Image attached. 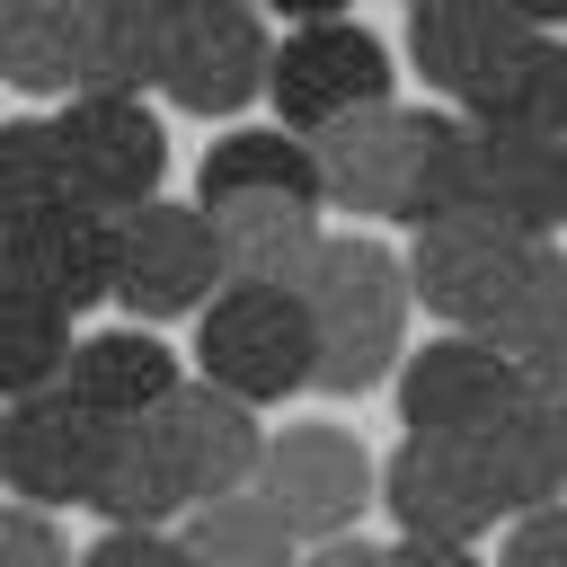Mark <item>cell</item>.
Returning a JSON list of instances; mask_svg holds the SVG:
<instances>
[{
    "label": "cell",
    "instance_id": "obj_17",
    "mask_svg": "<svg viewBox=\"0 0 567 567\" xmlns=\"http://www.w3.org/2000/svg\"><path fill=\"white\" fill-rule=\"evenodd\" d=\"M213 257L221 284H301L310 248H319V204L310 195H213Z\"/></svg>",
    "mask_w": 567,
    "mask_h": 567
},
{
    "label": "cell",
    "instance_id": "obj_3",
    "mask_svg": "<svg viewBox=\"0 0 567 567\" xmlns=\"http://www.w3.org/2000/svg\"><path fill=\"white\" fill-rule=\"evenodd\" d=\"M195 372L248 408H284L310 390V319L292 284H213L195 310Z\"/></svg>",
    "mask_w": 567,
    "mask_h": 567
},
{
    "label": "cell",
    "instance_id": "obj_25",
    "mask_svg": "<svg viewBox=\"0 0 567 567\" xmlns=\"http://www.w3.org/2000/svg\"><path fill=\"white\" fill-rule=\"evenodd\" d=\"M470 213V115L461 106H416V159H408V204L399 221H443Z\"/></svg>",
    "mask_w": 567,
    "mask_h": 567
},
{
    "label": "cell",
    "instance_id": "obj_29",
    "mask_svg": "<svg viewBox=\"0 0 567 567\" xmlns=\"http://www.w3.org/2000/svg\"><path fill=\"white\" fill-rule=\"evenodd\" d=\"M0 567H71V549L53 532V505H27V496L0 505Z\"/></svg>",
    "mask_w": 567,
    "mask_h": 567
},
{
    "label": "cell",
    "instance_id": "obj_9",
    "mask_svg": "<svg viewBox=\"0 0 567 567\" xmlns=\"http://www.w3.org/2000/svg\"><path fill=\"white\" fill-rule=\"evenodd\" d=\"M106 434H115V416L80 408L62 381L18 390V399H0V487L27 505H89Z\"/></svg>",
    "mask_w": 567,
    "mask_h": 567
},
{
    "label": "cell",
    "instance_id": "obj_36",
    "mask_svg": "<svg viewBox=\"0 0 567 567\" xmlns=\"http://www.w3.org/2000/svg\"><path fill=\"white\" fill-rule=\"evenodd\" d=\"M558 44H567V35H558Z\"/></svg>",
    "mask_w": 567,
    "mask_h": 567
},
{
    "label": "cell",
    "instance_id": "obj_7",
    "mask_svg": "<svg viewBox=\"0 0 567 567\" xmlns=\"http://www.w3.org/2000/svg\"><path fill=\"white\" fill-rule=\"evenodd\" d=\"M266 62H275V35L257 0H195L159 44L151 89L177 115H239L248 97H266Z\"/></svg>",
    "mask_w": 567,
    "mask_h": 567
},
{
    "label": "cell",
    "instance_id": "obj_12",
    "mask_svg": "<svg viewBox=\"0 0 567 567\" xmlns=\"http://www.w3.org/2000/svg\"><path fill=\"white\" fill-rule=\"evenodd\" d=\"M310 159H319V204L363 213V221H399V204H408V159H416V106L372 97V106L319 124V133H310Z\"/></svg>",
    "mask_w": 567,
    "mask_h": 567
},
{
    "label": "cell",
    "instance_id": "obj_33",
    "mask_svg": "<svg viewBox=\"0 0 567 567\" xmlns=\"http://www.w3.org/2000/svg\"><path fill=\"white\" fill-rule=\"evenodd\" d=\"M266 9H275V18H346L354 0H266Z\"/></svg>",
    "mask_w": 567,
    "mask_h": 567
},
{
    "label": "cell",
    "instance_id": "obj_31",
    "mask_svg": "<svg viewBox=\"0 0 567 567\" xmlns=\"http://www.w3.org/2000/svg\"><path fill=\"white\" fill-rule=\"evenodd\" d=\"M381 567H487L470 540H416V532H399L390 549H381Z\"/></svg>",
    "mask_w": 567,
    "mask_h": 567
},
{
    "label": "cell",
    "instance_id": "obj_4",
    "mask_svg": "<svg viewBox=\"0 0 567 567\" xmlns=\"http://www.w3.org/2000/svg\"><path fill=\"white\" fill-rule=\"evenodd\" d=\"M53 142L89 213H133L168 186V133L133 89H71L53 115Z\"/></svg>",
    "mask_w": 567,
    "mask_h": 567
},
{
    "label": "cell",
    "instance_id": "obj_15",
    "mask_svg": "<svg viewBox=\"0 0 567 567\" xmlns=\"http://www.w3.org/2000/svg\"><path fill=\"white\" fill-rule=\"evenodd\" d=\"M470 213L514 221V230H558L567 221V133H523L470 115Z\"/></svg>",
    "mask_w": 567,
    "mask_h": 567
},
{
    "label": "cell",
    "instance_id": "obj_8",
    "mask_svg": "<svg viewBox=\"0 0 567 567\" xmlns=\"http://www.w3.org/2000/svg\"><path fill=\"white\" fill-rule=\"evenodd\" d=\"M248 487H257V496L284 514V532L310 549V540H337V532L363 523V505H372V452H363L346 425H284V434H266Z\"/></svg>",
    "mask_w": 567,
    "mask_h": 567
},
{
    "label": "cell",
    "instance_id": "obj_27",
    "mask_svg": "<svg viewBox=\"0 0 567 567\" xmlns=\"http://www.w3.org/2000/svg\"><path fill=\"white\" fill-rule=\"evenodd\" d=\"M461 115H487V124H523V133H567V44L558 35H540L478 106H461Z\"/></svg>",
    "mask_w": 567,
    "mask_h": 567
},
{
    "label": "cell",
    "instance_id": "obj_18",
    "mask_svg": "<svg viewBox=\"0 0 567 567\" xmlns=\"http://www.w3.org/2000/svg\"><path fill=\"white\" fill-rule=\"evenodd\" d=\"M186 372H177V354L159 346V328L151 319H133V328H97V337H71V363H62V390L80 399V408H97V416H151L168 390H177Z\"/></svg>",
    "mask_w": 567,
    "mask_h": 567
},
{
    "label": "cell",
    "instance_id": "obj_19",
    "mask_svg": "<svg viewBox=\"0 0 567 567\" xmlns=\"http://www.w3.org/2000/svg\"><path fill=\"white\" fill-rule=\"evenodd\" d=\"M470 461H478V487H487L496 523H505V514H532V505H549V496H567L558 425H549V408H540V399H514L505 416L470 425Z\"/></svg>",
    "mask_w": 567,
    "mask_h": 567
},
{
    "label": "cell",
    "instance_id": "obj_11",
    "mask_svg": "<svg viewBox=\"0 0 567 567\" xmlns=\"http://www.w3.org/2000/svg\"><path fill=\"white\" fill-rule=\"evenodd\" d=\"M390 381H399V425L408 434H470V425L505 416L514 399H532L523 363L505 346H487V337H461V328H443L434 346L399 354Z\"/></svg>",
    "mask_w": 567,
    "mask_h": 567
},
{
    "label": "cell",
    "instance_id": "obj_35",
    "mask_svg": "<svg viewBox=\"0 0 567 567\" xmlns=\"http://www.w3.org/2000/svg\"><path fill=\"white\" fill-rule=\"evenodd\" d=\"M549 408V425H558V470H567V399H540Z\"/></svg>",
    "mask_w": 567,
    "mask_h": 567
},
{
    "label": "cell",
    "instance_id": "obj_6",
    "mask_svg": "<svg viewBox=\"0 0 567 567\" xmlns=\"http://www.w3.org/2000/svg\"><path fill=\"white\" fill-rule=\"evenodd\" d=\"M213 284H221V257H213L204 204L151 195V204H133V213H115V301H124L133 319H151V328L195 319V310L213 301Z\"/></svg>",
    "mask_w": 567,
    "mask_h": 567
},
{
    "label": "cell",
    "instance_id": "obj_5",
    "mask_svg": "<svg viewBox=\"0 0 567 567\" xmlns=\"http://www.w3.org/2000/svg\"><path fill=\"white\" fill-rule=\"evenodd\" d=\"M266 97L292 133H319L372 97H399V71H390V44L354 18H292V35L275 44L266 62Z\"/></svg>",
    "mask_w": 567,
    "mask_h": 567
},
{
    "label": "cell",
    "instance_id": "obj_10",
    "mask_svg": "<svg viewBox=\"0 0 567 567\" xmlns=\"http://www.w3.org/2000/svg\"><path fill=\"white\" fill-rule=\"evenodd\" d=\"M549 27H532L514 0H408V62L443 106H478Z\"/></svg>",
    "mask_w": 567,
    "mask_h": 567
},
{
    "label": "cell",
    "instance_id": "obj_28",
    "mask_svg": "<svg viewBox=\"0 0 567 567\" xmlns=\"http://www.w3.org/2000/svg\"><path fill=\"white\" fill-rule=\"evenodd\" d=\"M71 567H195V558H186V540L168 523H106Z\"/></svg>",
    "mask_w": 567,
    "mask_h": 567
},
{
    "label": "cell",
    "instance_id": "obj_22",
    "mask_svg": "<svg viewBox=\"0 0 567 567\" xmlns=\"http://www.w3.org/2000/svg\"><path fill=\"white\" fill-rule=\"evenodd\" d=\"M80 0H0V80L18 97L80 89Z\"/></svg>",
    "mask_w": 567,
    "mask_h": 567
},
{
    "label": "cell",
    "instance_id": "obj_34",
    "mask_svg": "<svg viewBox=\"0 0 567 567\" xmlns=\"http://www.w3.org/2000/svg\"><path fill=\"white\" fill-rule=\"evenodd\" d=\"M532 27H549V35H567V0H514Z\"/></svg>",
    "mask_w": 567,
    "mask_h": 567
},
{
    "label": "cell",
    "instance_id": "obj_24",
    "mask_svg": "<svg viewBox=\"0 0 567 567\" xmlns=\"http://www.w3.org/2000/svg\"><path fill=\"white\" fill-rule=\"evenodd\" d=\"M80 204L71 195V168H62V142L44 115H9L0 124V230H27L44 213Z\"/></svg>",
    "mask_w": 567,
    "mask_h": 567
},
{
    "label": "cell",
    "instance_id": "obj_1",
    "mask_svg": "<svg viewBox=\"0 0 567 567\" xmlns=\"http://www.w3.org/2000/svg\"><path fill=\"white\" fill-rule=\"evenodd\" d=\"M399 266H408V301H425L443 328L487 337L505 354H523L540 328L567 319V248H558V230L443 213V221H416V248Z\"/></svg>",
    "mask_w": 567,
    "mask_h": 567
},
{
    "label": "cell",
    "instance_id": "obj_16",
    "mask_svg": "<svg viewBox=\"0 0 567 567\" xmlns=\"http://www.w3.org/2000/svg\"><path fill=\"white\" fill-rule=\"evenodd\" d=\"M151 416H159V434H168V452H177V470H186L195 496H221V487H248V478H257L266 408H248V399L213 390L204 372H186Z\"/></svg>",
    "mask_w": 567,
    "mask_h": 567
},
{
    "label": "cell",
    "instance_id": "obj_13",
    "mask_svg": "<svg viewBox=\"0 0 567 567\" xmlns=\"http://www.w3.org/2000/svg\"><path fill=\"white\" fill-rule=\"evenodd\" d=\"M372 496L416 540H478L496 523L478 461H470V434H408L390 461H372Z\"/></svg>",
    "mask_w": 567,
    "mask_h": 567
},
{
    "label": "cell",
    "instance_id": "obj_30",
    "mask_svg": "<svg viewBox=\"0 0 567 567\" xmlns=\"http://www.w3.org/2000/svg\"><path fill=\"white\" fill-rule=\"evenodd\" d=\"M505 558L496 567H567V496L532 505V514H505Z\"/></svg>",
    "mask_w": 567,
    "mask_h": 567
},
{
    "label": "cell",
    "instance_id": "obj_23",
    "mask_svg": "<svg viewBox=\"0 0 567 567\" xmlns=\"http://www.w3.org/2000/svg\"><path fill=\"white\" fill-rule=\"evenodd\" d=\"M177 540L195 567H292L301 540L284 532V514L257 496V487H221V496H195L177 514Z\"/></svg>",
    "mask_w": 567,
    "mask_h": 567
},
{
    "label": "cell",
    "instance_id": "obj_2",
    "mask_svg": "<svg viewBox=\"0 0 567 567\" xmlns=\"http://www.w3.org/2000/svg\"><path fill=\"white\" fill-rule=\"evenodd\" d=\"M301 319H310V390L363 399L408 354V266L372 230H319L301 266Z\"/></svg>",
    "mask_w": 567,
    "mask_h": 567
},
{
    "label": "cell",
    "instance_id": "obj_26",
    "mask_svg": "<svg viewBox=\"0 0 567 567\" xmlns=\"http://www.w3.org/2000/svg\"><path fill=\"white\" fill-rule=\"evenodd\" d=\"M62 363H71V310L0 275V399L62 381Z\"/></svg>",
    "mask_w": 567,
    "mask_h": 567
},
{
    "label": "cell",
    "instance_id": "obj_20",
    "mask_svg": "<svg viewBox=\"0 0 567 567\" xmlns=\"http://www.w3.org/2000/svg\"><path fill=\"white\" fill-rule=\"evenodd\" d=\"M89 505H97L106 523H177V514L195 505V487H186L159 416H124V425L106 434V461H97Z\"/></svg>",
    "mask_w": 567,
    "mask_h": 567
},
{
    "label": "cell",
    "instance_id": "obj_14",
    "mask_svg": "<svg viewBox=\"0 0 567 567\" xmlns=\"http://www.w3.org/2000/svg\"><path fill=\"white\" fill-rule=\"evenodd\" d=\"M0 275L44 292L53 310H97L115 301V213H89V204H62L27 230H0Z\"/></svg>",
    "mask_w": 567,
    "mask_h": 567
},
{
    "label": "cell",
    "instance_id": "obj_21",
    "mask_svg": "<svg viewBox=\"0 0 567 567\" xmlns=\"http://www.w3.org/2000/svg\"><path fill=\"white\" fill-rule=\"evenodd\" d=\"M213 195H310L319 204V159H310V133L292 124H239L204 151L195 168V204Z\"/></svg>",
    "mask_w": 567,
    "mask_h": 567
},
{
    "label": "cell",
    "instance_id": "obj_32",
    "mask_svg": "<svg viewBox=\"0 0 567 567\" xmlns=\"http://www.w3.org/2000/svg\"><path fill=\"white\" fill-rule=\"evenodd\" d=\"M292 567H381V549L363 532H337V540H310V558H292Z\"/></svg>",
    "mask_w": 567,
    "mask_h": 567
}]
</instances>
